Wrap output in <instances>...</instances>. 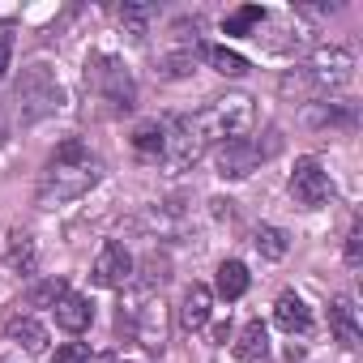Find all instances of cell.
<instances>
[{
	"label": "cell",
	"instance_id": "cell-1",
	"mask_svg": "<svg viewBox=\"0 0 363 363\" xmlns=\"http://www.w3.org/2000/svg\"><path fill=\"white\" fill-rule=\"evenodd\" d=\"M103 175V162L86 150V141L69 137L56 145V154L48 158L43 175H39V206L43 210H56V206H69L77 197H86Z\"/></svg>",
	"mask_w": 363,
	"mask_h": 363
},
{
	"label": "cell",
	"instance_id": "cell-2",
	"mask_svg": "<svg viewBox=\"0 0 363 363\" xmlns=\"http://www.w3.org/2000/svg\"><path fill=\"white\" fill-rule=\"evenodd\" d=\"M252 120H257V107H252L248 94H223V99H214L210 107H201V111L193 116V124H197V133L206 137V145H214V141L227 145V141L248 137Z\"/></svg>",
	"mask_w": 363,
	"mask_h": 363
},
{
	"label": "cell",
	"instance_id": "cell-3",
	"mask_svg": "<svg viewBox=\"0 0 363 363\" xmlns=\"http://www.w3.org/2000/svg\"><path fill=\"white\" fill-rule=\"evenodd\" d=\"M13 103L26 124H39L65 107V86L56 82V73L48 65H30V69H22V77L13 86Z\"/></svg>",
	"mask_w": 363,
	"mask_h": 363
},
{
	"label": "cell",
	"instance_id": "cell-4",
	"mask_svg": "<svg viewBox=\"0 0 363 363\" xmlns=\"http://www.w3.org/2000/svg\"><path fill=\"white\" fill-rule=\"evenodd\" d=\"M86 86L99 94V103H107L116 116L120 111H133V103H137V82H133V73L124 69V60H116V56H94L90 65H86Z\"/></svg>",
	"mask_w": 363,
	"mask_h": 363
},
{
	"label": "cell",
	"instance_id": "cell-5",
	"mask_svg": "<svg viewBox=\"0 0 363 363\" xmlns=\"http://www.w3.org/2000/svg\"><path fill=\"white\" fill-rule=\"evenodd\" d=\"M206 154V137L197 133L193 116H175V120H162V167L167 171H189L197 158Z\"/></svg>",
	"mask_w": 363,
	"mask_h": 363
},
{
	"label": "cell",
	"instance_id": "cell-6",
	"mask_svg": "<svg viewBox=\"0 0 363 363\" xmlns=\"http://www.w3.org/2000/svg\"><path fill=\"white\" fill-rule=\"evenodd\" d=\"M278 133H269V141L261 145V141H252V137H240V141H227V145H218V175L223 179H244V175H252L269 154H278Z\"/></svg>",
	"mask_w": 363,
	"mask_h": 363
},
{
	"label": "cell",
	"instance_id": "cell-7",
	"mask_svg": "<svg viewBox=\"0 0 363 363\" xmlns=\"http://www.w3.org/2000/svg\"><path fill=\"white\" fill-rule=\"evenodd\" d=\"M303 73L312 77L316 94H320V90H337V86H346V82L354 77V56H350L346 48H316L312 60L303 65Z\"/></svg>",
	"mask_w": 363,
	"mask_h": 363
},
{
	"label": "cell",
	"instance_id": "cell-8",
	"mask_svg": "<svg viewBox=\"0 0 363 363\" xmlns=\"http://www.w3.org/2000/svg\"><path fill=\"white\" fill-rule=\"evenodd\" d=\"M128 333H133L150 354H158V350L167 346V312H162V303L150 299V295H141V299L128 308Z\"/></svg>",
	"mask_w": 363,
	"mask_h": 363
},
{
	"label": "cell",
	"instance_id": "cell-9",
	"mask_svg": "<svg viewBox=\"0 0 363 363\" xmlns=\"http://www.w3.org/2000/svg\"><path fill=\"white\" fill-rule=\"evenodd\" d=\"M291 197H295L303 210H320V206L333 197L329 171H325L316 158H299V162H295V171H291Z\"/></svg>",
	"mask_w": 363,
	"mask_h": 363
},
{
	"label": "cell",
	"instance_id": "cell-10",
	"mask_svg": "<svg viewBox=\"0 0 363 363\" xmlns=\"http://www.w3.org/2000/svg\"><path fill=\"white\" fill-rule=\"evenodd\" d=\"M133 252L120 244V240H107L103 248H99V257H94V269H90V278L99 282V286H107V291H124L128 286V278H133Z\"/></svg>",
	"mask_w": 363,
	"mask_h": 363
},
{
	"label": "cell",
	"instance_id": "cell-11",
	"mask_svg": "<svg viewBox=\"0 0 363 363\" xmlns=\"http://www.w3.org/2000/svg\"><path fill=\"white\" fill-rule=\"evenodd\" d=\"M52 316H56V325H60L65 333H86V329H90V320H94V303H90L86 295L65 291V295L52 303Z\"/></svg>",
	"mask_w": 363,
	"mask_h": 363
},
{
	"label": "cell",
	"instance_id": "cell-12",
	"mask_svg": "<svg viewBox=\"0 0 363 363\" xmlns=\"http://www.w3.org/2000/svg\"><path fill=\"white\" fill-rule=\"evenodd\" d=\"M329 329H333V337H337L346 350H354V346L363 342V329H359V312H354V303H350L346 295L329 299Z\"/></svg>",
	"mask_w": 363,
	"mask_h": 363
},
{
	"label": "cell",
	"instance_id": "cell-13",
	"mask_svg": "<svg viewBox=\"0 0 363 363\" xmlns=\"http://www.w3.org/2000/svg\"><path fill=\"white\" fill-rule=\"evenodd\" d=\"M5 337L18 342V346L30 350V354H43V350H48V329H43L30 312H13V316L5 320Z\"/></svg>",
	"mask_w": 363,
	"mask_h": 363
},
{
	"label": "cell",
	"instance_id": "cell-14",
	"mask_svg": "<svg viewBox=\"0 0 363 363\" xmlns=\"http://www.w3.org/2000/svg\"><path fill=\"white\" fill-rule=\"evenodd\" d=\"M210 308H214V295H210V286L193 282V286L184 291V303H179V325H184L189 333L206 329V325H210Z\"/></svg>",
	"mask_w": 363,
	"mask_h": 363
},
{
	"label": "cell",
	"instance_id": "cell-15",
	"mask_svg": "<svg viewBox=\"0 0 363 363\" xmlns=\"http://www.w3.org/2000/svg\"><path fill=\"white\" fill-rule=\"evenodd\" d=\"M274 320H278L286 333H308V329H312V312H308V303H303L295 291H282V295H278Z\"/></svg>",
	"mask_w": 363,
	"mask_h": 363
},
{
	"label": "cell",
	"instance_id": "cell-16",
	"mask_svg": "<svg viewBox=\"0 0 363 363\" xmlns=\"http://www.w3.org/2000/svg\"><path fill=\"white\" fill-rule=\"evenodd\" d=\"M5 261H9V269L22 274V278H30V274L39 269V248H35L30 231H9V252H5Z\"/></svg>",
	"mask_w": 363,
	"mask_h": 363
},
{
	"label": "cell",
	"instance_id": "cell-17",
	"mask_svg": "<svg viewBox=\"0 0 363 363\" xmlns=\"http://www.w3.org/2000/svg\"><path fill=\"white\" fill-rule=\"evenodd\" d=\"M235 354H240L244 363H261V359L269 354V329H265L261 320H248V325L240 329V342H235Z\"/></svg>",
	"mask_w": 363,
	"mask_h": 363
},
{
	"label": "cell",
	"instance_id": "cell-18",
	"mask_svg": "<svg viewBox=\"0 0 363 363\" xmlns=\"http://www.w3.org/2000/svg\"><path fill=\"white\" fill-rule=\"evenodd\" d=\"M116 18H120L124 35L141 43V39L150 35V22H154V5H137V0H133V5H120V9H116Z\"/></svg>",
	"mask_w": 363,
	"mask_h": 363
},
{
	"label": "cell",
	"instance_id": "cell-19",
	"mask_svg": "<svg viewBox=\"0 0 363 363\" xmlns=\"http://www.w3.org/2000/svg\"><path fill=\"white\" fill-rule=\"evenodd\" d=\"M201 56L223 73V77H244L248 73V60L240 56V52H231V48H218V43H206L201 48Z\"/></svg>",
	"mask_w": 363,
	"mask_h": 363
},
{
	"label": "cell",
	"instance_id": "cell-20",
	"mask_svg": "<svg viewBox=\"0 0 363 363\" xmlns=\"http://www.w3.org/2000/svg\"><path fill=\"white\" fill-rule=\"evenodd\" d=\"M133 150L141 158H162V120H141L133 128Z\"/></svg>",
	"mask_w": 363,
	"mask_h": 363
},
{
	"label": "cell",
	"instance_id": "cell-21",
	"mask_svg": "<svg viewBox=\"0 0 363 363\" xmlns=\"http://www.w3.org/2000/svg\"><path fill=\"white\" fill-rule=\"evenodd\" d=\"M244 291H248V269H244V261H223V265H218V295H223V299H244Z\"/></svg>",
	"mask_w": 363,
	"mask_h": 363
},
{
	"label": "cell",
	"instance_id": "cell-22",
	"mask_svg": "<svg viewBox=\"0 0 363 363\" xmlns=\"http://www.w3.org/2000/svg\"><path fill=\"white\" fill-rule=\"evenodd\" d=\"M252 244H257V252H261L265 261H282V257L291 252V240H286V231H282V227H257Z\"/></svg>",
	"mask_w": 363,
	"mask_h": 363
},
{
	"label": "cell",
	"instance_id": "cell-23",
	"mask_svg": "<svg viewBox=\"0 0 363 363\" xmlns=\"http://www.w3.org/2000/svg\"><path fill=\"white\" fill-rule=\"evenodd\" d=\"M261 22H265V9H261V5H244V9H235V13L223 22V30H227V35H252Z\"/></svg>",
	"mask_w": 363,
	"mask_h": 363
},
{
	"label": "cell",
	"instance_id": "cell-24",
	"mask_svg": "<svg viewBox=\"0 0 363 363\" xmlns=\"http://www.w3.org/2000/svg\"><path fill=\"white\" fill-rule=\"evenodd\" d=\"M312 124H354V107L350 103H316L312 107Z\"/></svg>",
	"mask_w": 363,
	"mask_h": 363
},
{
	"label": "cell",
	"instance_id": "cell-25",
	"mask_svg": "<svg viewBox=\"0 0 363 363\" xmlns=\"http://www.w3.org/2000/svg\"><path fill=\"white\" fill-rule=\"evenodd\" d=\"M65 291H69V286H65L60 278H48L43 286H35V291H30V308H52Z\"/></svg>",
	"mask_w": 363,
	"mask_h": 363
},
{
	"label": "cell",
	"instance_id": "cell-26",
	"mask_svg": "<svg viewBox=\"0 0 363 363\" xmlns=\"http://www.w3.org/2000/svg\"><path fill=\"white\" fill-rule=\"evenodd\" d=\"M52 359L56 363H90V342H65V346H56Z\"/></svg>",
	"mask_w": 363,
	"mask_h": 363
},
{
	"label": "cell",
	"instance_id": "cell-27",
	"mask_svg": "<svg viewBox=\"0 0 363 363\" xmlns=\"http://www.w3.org/2000/svg\"><path fill=\"white\" fill-rule=\"evenodd\" d=\"M346 265H350V269L363 265V223H354L350 235H346Z\"/></svg>",
	"mask_w": 363,
	"mask_h": 363
},
{
	"label": "cell",
	"instance_id": "cell-28",
	"mask_svg": "<svg viewBox=\"0 0 363 363\" xmlns=\"http://www.w3.org/2000/svg\"><path fill=\"white\" fill-rule=\"evenodd\" d=\"M9 65H13V48H9V35H0V77L9 73Z\"/></svg>",
	"mask_w": 363,
	"mask_h": 363
},
{
	"label": "cell",
	"instance_id": "cell-29",
	"mask_svg": "<svg viewBox=\"0 0 363 363\" xmlns=\"http://www.w3.org/2000/svg\"><path fill=\"white\" fill-rule=\"evenodd\" d=\"M9 141V120H5V107H0V145Z\"/></svg>",
	"mask_w": 363,
	"mask_h": 363
}]
</instances>
